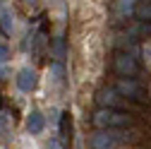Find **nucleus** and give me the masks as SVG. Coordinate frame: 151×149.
<instances>
[{
    "label": "nucleus",
    "mask_w": 151,
    "mask_h": 149,
    "mask_svg": "<svg viewBox=\"0 0 151 149\" xmlns=\"http://www.w3.org/2000/svg\"><path fill=\"white\" fill-rule=\"evenodd\" d=\"M132 118L125 113V111H115V108H101L93 116V125L101 130H113V127H125L129 125Z\"/></svg>",
    "instance_id": "obj_1"
},
{
    "label": "nucleus",
    "mask_w": 151,
    "mask_h": 149,
    "mask_svg": "<svg viewBox=\"0 0 151 149\" xmlns=\"http://www.w3.org/2000/svg\"><path fill=\"white\" fill-rule=\"evenodd\" d=\"M113 67H115V72L120 74V77H134V74L139 72L134 55L127 53V51H120V53L115 55V63H113Z\"/></svg>",
    "instance_id": "obj_2"
},
{
    "label": "nucleus",
    "mask_w": 151,
    "mask_h": 149,
    "mask_svg": "<svg viewBox=\"0 0 151 149\" xmlns=\"http://www.w3.org/2000/svg\"><path fill=\"white\" fill-rule=\"evenodd\" d=\"M122 137L125 135L118 132L115 127H113V130H99V132L91 137V149H113Z\"/></svg>",
    "instance_id": "obj_3"
},
{
    "label": "nucleus",
    "mask_w": 151,
    "mask_h": 149,
    "mask_svg": "<svg viewBox=\"0 0 151 149\" xmlns=\"http://www.w3.org/2000/svg\"><path fill=\"white\" fill-rule=\"evenodd\" d=\"M99 103H101V108H115V111H125L129 106V101L118 89H103L99 94Z\"/></svg>",
    "instance_id": "obj_4"
},
{
    "label": "nucleus",
    "mask_w": 151,
    "mask_h": 149,
    "mask_svg": "<svg viewBox=\"0 0 151 149\" xmlns=\"http://www.w3.org/2000/svg\"><path fill=\"white\" fill-rule=\"evenodd\" d=\"M115 89L120 91V94L127 99V101H144L146 99V94H144V89L137 84V82H132V80H120L118 84H115Z\"/></svg>",
    "instance_id": "obj_5"
},
{
    "label": "nucleus",
    "mask_w": 151,
    "mask_h": 149,
    "mask_svg": "<svg viewBox=\"0 0 151 149\" xmlns=\"http://www.w3.org/2000/svg\"><path fill=\"white\" fill-rule=\"evenodd\" d=\"M134 10H137V0H118V3H115V14L120 17V20L132 17Z\"/></svg>",
    "instance_id": "obj_6"
},
{
    "label": "nucleus",
    "mask_w": 151,
    "mask_h": 149,
    "mask_svg": "<svg viewBox=\"0 0 151 149\" xmlns=\"http://www.w3.org/2000/svg\"><path fill=\"white\" fill-rule=\"evenodd\" d=\"M134 17L139 22H151V3H139L134 10Z\"/></svg>",
    "instance_id": "obj_7"
},
{
    "label": "nucleus",
    "mask_w": 151,
    "mask_h": 149,
    "mask_svg": "<svg viewBox=\"0 0 151 149\" xmlns=\"http://www.w3.org/2000/svg\"><path fill=\"white\" fill-rule=\"evenodd\" d=\"M19 87H22L24 91H29V89L34 87V72H31V70H24V72L19 74Z\"/></svg>",
    "instance_id": "obj_8"
},
{
    "label": "nucleus",
    "mask_w": 151,
    "mask_h": 149,
    "mask_svg": "<svg viewBox=\"0 0 151 149\" xmlns=\"http://www.w3.org/2000/svg\"><path fill=\"white\" fill-rule=\"evenodd\" d=\"M41 125H43V120H41V116H39V113H31V120H29V127L34 130V132H39V130H41Z\"/></svg>",
    "instance_id": "obj_9"
},
{
    "label": "nucleus",
    "mask_w": 151,
    "mask_h": 149,
    "mask_svg": "<svg viewBox=\"0 0 151 149\" xmlns=\"http://www.w3.org/2000/svg\"><path fill=\"white\" fill-rule=\"evenodd\" d=\"M60 132H63V135H60L63 140H67V137H70V123H67V116H63V123H60Z\"/></svg>",
    "instance_id": "obj_10"
},
{
    "label": "nucleus",
    "mask_w": 151,
    "mask_h": 149,
    "mask_svg": "<svg viewBox=\"0 0 151 149\" xmlns=\"http://www.w3.org/2000/svg\"><path fill=\"white\" fill-rule=\"evenodd\" d=\"M142 3H151V0H142Z\"/></svg>",
    "instance_id": "obj_11"
}]
</instances>
